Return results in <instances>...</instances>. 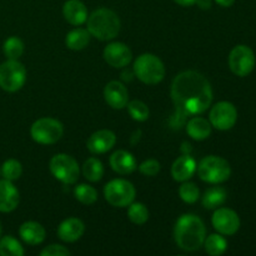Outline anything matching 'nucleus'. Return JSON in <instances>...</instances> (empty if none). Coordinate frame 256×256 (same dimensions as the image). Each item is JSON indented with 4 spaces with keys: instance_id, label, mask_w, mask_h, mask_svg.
I'll return each mask as SVG.
<instances>
[{
    "instance_id": "nucleus-19",
    "label": "nucleus",
    "mask_w": 256,
    "mask_h": 256,
    "mask_svg": "<svg viewBox=\"0 0 256 256\" xmlns=\"http://www.w3.org/2000/svg\"><path fill=\"white\" fill-rule=\"evenodd\" d=\"M110 165L118 174L128 175L136 169V160L130 152L125 150H118L110 156Z\"/></svg>"
},
{
    "instance_id": "nucleus-22",
    "label": "nucleus",
    "mask_w": 256,
    "mask_h": 256,
    "mask_svg": "<svg viewBox=\"0 0 256 256\" xmlns=\"http://www.w3.org/2000/svg\"><path fill=\"white\" fill-rule=\"evenodd\" d=\"M186 132L194 140H204L212 134V124L204 118L195 116L188 122Z\"/></svg>"
},
{
    "instance_id": "nucleus-21",
    "label": "nucleus",
    "mask_w": 256,
    "mask_h": 256,
    "mask_svg": "<svg viewBox=\"0 0 256 256\" xmlns=\"http://www.w3.org/2000/svg\"><path fill=\"white\" fill-rule=\"evenodd\" d=\"M19 235L26 244H42L45 239V229L35 222H26L20 226Z\"/></svg>"
},
{
    "instance_id": "nucleus-3",
    "label": "nucleus",
    "mask_w": 256,
    "mask_h": 256,
    "mask_svg": "<svg viewBox=\"0 0 256 256\" xmlns=\"http://www.w3.org/2000/svg\"><path fill=\"white\" fill-rule=\"evenodd\" d=\"M88 32L99 40L114 39L120 32L119 16L106 8L95 10L88 19Z\"/></svg>"
},
{
    "instance_id": "nucleus-10",
    "label": "nucleus",
    "mask_w": 256,
    "mask_h": 256,
    "mask_svg": "<svg viewBox=\"0 0 256 256\" xmlns=\"http://www.w3.org/2000/svg\"><path fill=\"white\" fill-rule=\"evenodd\" d=\"M230 70L238 76H246L254 70V52L246 45H238L229 55Z\"/></svg>"
},
{
    "instance_id": "nucleus-5",
    "label": "nucleus",
    "mask_w": 256,
    "mask_h": 256,
    "mask_svg": "<svg viewBox=\"0 0 256 256\" xmlns=\"http://www.w3.org/2000/svg\"><path fill=\"white\" fill-rule=\"evenodd\" d=\"M198 174L202 182L220 184L226 182L232 175V168L225 159L215 155L204 158L198 166Z\"/></svg>"
},
{
    "instance_id": "nucleus-36",
    "label": "nucleus",
    "mask_w": 256,
    "mask_h": 256,
    "mask_svg": "<svg viewBox=\"0 0 256 256\" xmlns=\"http://www.w3.org/2000/svg\"><path fill=\"white\" fill-rule=\"evenodd\" d=\"M175 2H178L179 5H182V6H192V5H194L195 2H198L199 0H174Z\"/></svg>"
},
{
    "instance_id": "nucleus-34",
    "label": "nucleus",
    "mask_w": 256,
    "mask_h": 256,
    "mask_svg": "<svg viewBox=\"0 0 256 256\" xmlns=\"http://www.w3.org/2000/svg\"><path fill=\"white\" fill-rule=\"evenodd\" d=\"M139 170L142 174L146 175V176H154V175H156L160 172V164L158 160L154 159L145 160L142 164H140Z\"/></svg>"
},
{
    "instance_id": "nucleus-31",
    "label": "nucleus",
    "mask_w": 256,
    "mask_h": 256,
    "mask_svg": "<svg viewBox=\"0 0 256 256\" xmlns=\"http://www.w3.org/2000/svg\"><path fill=\"white\" fill-rule=\"evenodd\" d=\"M128 110L132 119L136 122H145L149 118V108L140 100H132L128 102Z\"/></svg>"
},
{
    "instance_id": "nucleus-29",
    "label": "nucleus",
    "mask_w": 256,
    "mask_h": 256,
    "mask_svg": "<svg viewBox=\"0 0 256 256\" xmlns=\"http://www.w3.org/2000/svg\"><path fill=\"white\" fill-rule=\"evenodd\" d=\"M24 52V42L18 36H12L5 40L4 42V54L8 59L18 60Z\"/></svg>"
},
{
    "instance_id": "nucleus-15",
    "label": "nucleus",
    "mask_w": 256,
    "mask_h": 256,
    "mask_svg": "<svg viewBox=\"0 0 256 256\" xmlns=\"http://www.w3.org/2000/svg\"><path fill=\"white\" fill-rule=\"evenodd\" d=\"M116 142V136L110 130H99L89 138L86 146L92 154H104L109 152Z\"/></svg>"
},
{
    "instance_id": "nucleus-9",
    "label": "nucleus",
    "mask_w": 256,
    "mask_h": 256,
    "mask_svg": "<svg viewBox=\"0 0 256 256\" xmlns=\"http://www.w3.org/2000/svg\"><path fill=\"white\" fill-rule=\"evenodd\" d=\"M50 172L62 184H74L79 178V165L74 158L66 154H56L50 160Z\"/></svg>"
},
{
    "instance_id": "nucleus-11",
    "label": "nucleus",
    "mask_w": 256,
    "mask_h": 256,
    "mask_svg": "<svg viewBox=\"0 0 256 256\" xmlns=\"http://www.w3.org/2000/svg\"><path fill=\"white\" fill-rule=\"evenodd\" d=\"M210 124L218 130H229L238 120L236 108L229 102H220L210 110Z\"/></svg>"
},
{
    "instance_id": "nucleus-25",
    "label": "nucleus",
    "mask_w": 256,
    "mask_h": 256,
    "mask_svg": "<svg viewBox=\"0 0 256 256\" xmlns=\"http://www.w3.org/2000/svg\"><path fill=\"white\" fill-rule=\"evenodd\" d=\"M82 172L89 182H99L104 175V166H102V162L98 160L96 158H90L84 162Z\"/></svg>"
},
{
    "instance_id": "nucleus-4",
    "label": "nucleus",
    "mask_w": 256,
    "mask_h": 256,
    "mask_svg": "<svg viewBox=\"0 0 256 256\" xmlns=\"http://www.w3.org/2000/svg\"><path fill=\"white\" fill-rule=\"evenodd\" d=\"M134 72L145 84L155 85L164 79L165 66L156 55L142 54L135 60Z\"/></svg>"
},
{
    "instance_id": "nucleus-35",
    "label": "nucleus",
    "mask_w": 256,
    "mask_h": 256,
    "mask_svg": "<svg viewBox=\"0 0 256 256\" xmlns=\"http://www.w3.org/2000/svg\"><path fill=\"white\" fill-rule=\"evenodd\" d=\"M40 255L42 256H66V255H70V252L66 249V248L62 246V245L52 244L45 248V249L40 252Z\"/></svg>"
},
{
    "instance_id": "nucleus-30",
    "label": "nucleus",
    "mask_w": 256,
    "mask_h": 256,
    "mask_svg": "<svg viewBox=\"0 0 256 256\" xmlns=\"http://www.w3.org/2000/svg\"><path fill=\"white\" fill-rule=\"evenodd\" d=\"M75 198L84 205H92L98 200V192L92 186L86 184H80L74 190Z\"/></svg>"
},
{
    "instance_id": "nucleus-7",
    "label": "nucleus",
    "mask_w": 256,
    "mask_h": 256,
    "mask_svg": "<svg viewBox=\"0 0 256 256\" xmlns=\"http://www.w3.org/2000/svg\"><path fill=\"white\" fill-rule=\"evenodd\" d=\"M26 80V69L18 60L9 59L0 65V88L14 92L22 89Z\"/></svg>"
},
{
    "instance_id": "nucleus-27",
    "label": "nucleus",
    "mask_w": 256,
    "mask_h": 256,
    "mask_svg": "<svg viewBox=\"0 0 256 256\" xmlns=\"http://www.w3.org/2000/svg\"><path fill=\"white\" fill-rule=\"evenodd\" d=\"M0 255L2 256H22L24 249L20 242L12 236H4L0 240Z\"/></svg>"
},
{
    "instance_id": "nucleus-8",
    "label": "nucleus",
    "mask_w": 256,
    "mask_h": 256,
    "mask_svg": "<svg viewBox=\"0 0 256 256\" xmlns=\"http://www.w3.org/2000/svg\"><path fill=\"white\" fill-rule=\"evenodd\" d=\"M30 132L32 138L36 142L50 145L59 142L64 132V128L62 122L52 118H42L32 124Z\"/></svg>"
},
{
    "instance_id": "nucleus-37",
    "label": "nucleus",
    "mask_w": 256,
    "mask_h": 256,
    "mask_svg": "<svg viewBox=\"0 0 256 256\" xmlns=\"http://www.w3.org/2000/svg\"><path fill=\"white\" fill-rule=\"evenodd\" d=\"M215 2H216L218 4L220 5V6L229 8V6H232V4H234L235 0H215Z\"/></svg>"
},
{
    "instance_id": "nucleus-33",
    "label": "nucleus",
    "mask_w": 256,
    "mask_h": 256,
    "mask_svg": "<svg viewBox=\"0 0 256 256\" xmlns=\"http://www.w3.org/2000/svg\"><path fill=\"white\" fill-rule=\"evenodd\" d=\"M179 195L188 204H194L200 196V192L198 186L192 182H184L179 189Z\"/></svg>"
},
{
    "instance_id": "nucleus-18",
    "label": "nucleus",
    "mask_w": 256,
    "mask_h": 256,
    "mask_svg": "<svg viewBox=\"0 0 256 256\" xmlns=\"http://www.w3.org/2000/svg\"><path fill=\"white\" fill-rule=\"evenodd\" d=\"M196 172V162L190 155L178 158L172 166V175L176 182H186Z\"/></svg>"
},
{
    "instance_id": "nucleus-17",
    "label": "nucleus",
    "mask_w": 256,
    "mask_h": 256,
    "mask_svg": "<svg viewBox=\"0 0 256 256\" xmlns=\"http://www.w3.org/2000/svg\"><path fill=\"white\" fill-rule=\"evenodd\" d=\"M19 204V192L10 180H0V212H10Z\"/></svg>"
},
{
    "instance_id": "nucleus-6",
    "label": "nucleus",
    "mask_w": 256,
    "mask_h": 256,
    "mask_svg": "<svg viewBox=\"0 0 256 256\" xmlns=\"http://www.w3.org/2000/svg\"><path fill=\"white\" fill-rule=\"evenodd\" d=\"M135 188L132 182L124 179L112 180L105 185L104 195L110 205L116 208L129 206L135 199Z\"/></svg>"
},
{
    "instance_id": "nucleus-1",
    "label": "nucleus",
    "mask_w": 256,
    "mask_h": 256,
    "mask_svg": "<svg viewBox=\"0 0 256 256\" xmlns=\"http://www.w3.org/2000/svg\"><path fill=\"white\" fill-rule=\"evenodd\" d=\"M172 99L180 116L202 114L212 105V85L198 72H180L172 84Z\"/></svg>"
},
{
    "instance_id": "nucleus-13",
    "label": "nucleus",
    "mask_w": 256,
    "mask_h": 256,
    "mask_svg": "<svg viewBox=\"0 0 256 256\" xmlns=\"http://www.w3.org/2000/svg\"><path fill=\"white\" fill-rule=\"evenodd\" d=\"M132 50L122 42H112L104 49L105 62L112 68H124L132 62Z\"/></svg>"
},
{
    "instance_id": "nucleus-2",
    "label": "nucleus",
    "mask_w": 256,
    "mask_h": 256,
    "mask_svg": "<svg viewBox=\"0 0 256 256\" xmlns=\"http://www.w3.org/2000/svg\"><path fill=\"white\" fill-rule=\"evenodd\" d=\"M205 225L199 216L192 214H185L179 218L175 224L174 236L178 246L185 252L199 250L204 244Z\"/></svg>"
},
{
    "instance_id": "nucleus-14",
    "label": "nucleus",
    "mask_w": 256,
    "mask_h": 256,
    "mask_svg": "<svg viewBox=\"0 0 256 256\" xmlns=\"http://www.w3.org/2000/svg\"><path fill=\"white\" fill-rule=\"evenodd\" d=\"M105 102L112 109H122L129 102V92L128 89L119 82H110L104 89Z\"/></svg>"
},
{
    "instance_id": "nucleus-16",
    "label": "nucleus",
    "mask_w": 256,
    "mask_h": 256,
    "mask_svg": "<svg viewBox=\"0 0 256 256\" xmlns=\"http://www.w3.org/2000/svg\"><path fill=\"white\" fill-rule=\"evenodd\" d=\"M84 222L76 218H69L64 220L58 228V236L66 242H74L84 234Z\"/></svg>"
},
{
    "instance_id": "nucleus-28",
    "label": "nucleus",
    "mask_w": 256,
    "mask_h": 256,
    "mask_svg": "<svg viewBox=\"0 0 256 256\" xmlns=\"http://www.w3.org/2000/svg\"><path fill=\"white\" fill-rule=\"evenodd\" d=\"M128 216L134 224L142 225L149 219V210L142 202H132L128 210Z\"/></svg>"
},
{
    "instance_id": "nucleus-24",
    "label": "nucleus",
    "mask_w": 256,
    "mask_h": 256,
    "mask_svg": "<svg viewBox=\"0 0 256 256\" xmlns=\"http://www.w3.org/2000/svg\"><path fill=\"white\" fill-rule=\"evenodd\" d=\"M226 200V192L225 189L219 186L210 188L206 190L202 196V205L205 209H216V208L222 206Z\"/></svg>"
},
{
    "instance_id": "nucleus-32",
    "label": "nucleus",
    "mask_w": 256,
    "mask_h": 256,
    "mask_svg": "<svg viewBox=\"0 0 256 256\" xmlns=\"http://www.w3.org/2000/svg\"><path fill=\"white\" fill-rule=\"evenodd\" d=\"M2 176H4L5 179L10 180V182H14V180L19 179L20 175H22V164L15 159L6 160L2 168Z\"/></svg>"
},
{
    "instance_id": "nucleus-26",
    "label": "nucleus",
    "mask_w": 256,
    "mask_h": 256,
    "mask_svg": "<svg viewBox=\"0 0 256 256\" xmlns=\"http://www.w3.org/2000/svg\"><path fill=\"white\" fill-rule=\"evenodd\" d=\"M205 242V250L209 255L212 256H219L224 254L228 249V242L222 235L219 234H212L204 240Z\"/></svg>"
},
{
    "instance_id": "nucleus-12",
    "label": "nucleus",
    "mask_w": 256,
    "mask_h": 256,
    "mask_svg": "<svg viewBox=\"0 0 256 256\" xmlns=\"http://www.w3.org/2000/svg\"><path fill=\"white\" fill-rule=\"evenodd\" d=\"M212 225L222 235H234L240 228V219L236 212L228 208H220L212 215Z\"/></svg>"
},
{
    "instance_id": "nucleus-20",
    "label": "nucleus",
    "mask_w": 256,
    "mask_h": 256,
    "mask_svg": "<svg viewBox=\"0 0 256 256\" xmlns=\"http://www.w3.org/2000/svg\"><path fill=\"white\" fill-rule=\"evenodd\" d=\"M65 20L72 25H82L88 20V9L80 0H68L62 8Z\"/></svg>"
},
{
    "instance_id": "nucleus-38",
    "label": "nucleus",
    "mask_w": 256,
    "mask_h": 256,
    "mask_svg": "<svg viewBox=\"0 0 256 256\" xmlns=\"http://www.w3.org/2000/svg\"><path fill=\"white\" fill-rule=\"evenodd\" d=\"M0 232H2V228H0Z\"/></svg>"
},
{
    "instance_id": "nucleus-23",
    "label": "nucleus",
    "mask_w": 256,
    "mask_h": 256,
    "mask_svg": "<svg viewBox=\"0 0 256 256\" xmlns=\"http://www.w3.org/2000/svg\"><path fill=\"white\" fill-rule=\"evenodd\" d=\"M90 42V32H88V29H82V28H78V29L72 30L69 34L65 38V44L69 49L72 50H82L85 46H88Z\"/></svg>"
}]
</instances>
